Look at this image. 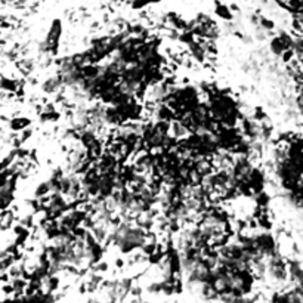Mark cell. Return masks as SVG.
I'll list each match as a JSON object with an SVG mask.
<instances>
[{
    "label": "cell",
    "instance_id": "cell-1",
    "mask_svg": "<svg viewBox=\"0 0 303 303\" xmlns=\"http://www.w3.org/2000/svg\"><path fill=\"white\" fill-rule=\"evenodd\" d=\"M207 102L210 116L216 126L220 127H237L244 113L240 102L231 92L217 89L216 86L204 96Z\"/></svg>",
    "mask_w": 303,
    "mask_h": 303
},
{
    "label": "cell",
    "instance_id": "cell-2",
    "mask_svg": "<svg viewBox=\"0 0 303 303\" xmlns=\"http://www.w3.org/2000/svg\"><path fill=\"white\" fill-rule=\"evenodd\" d=\"M62 34H64V24H62V20L56 18L50 23L49 28H47L46 37L39 46L40 56H47V58L58 56L59 49H61Z\"/></svg>",
    "mask_w": 303,
    "mask_h": 303
},
{
    "label": "cell",
    "instance_id": "cell-3",
    "mask_svg": "<svg viewBox=\"0 0 303 303\" xmlns=\"http://www.w3.org/2000/svg\"><path fill=\"white\" fill-rule=\"evenodd\" d=\"M65 86L62 83V80L59 79V75L55 72L52 75H49L42 82V92L47 96H53V98H61L64 95Z\"/></svg>",
    "mask_w": 303,
    "mask_h": 303
},
{
    "label": "cell",
    "instance_id": "cell-4",
    "mask_svg": "<svg viewBox=\"0 0 303 303\" xmlns=\"http://www.w3.org/2000/svg\"><path fill=\"white\" fill-rule=\"evenodd\" d=\"M21 91V83L12 77H0V92L5 94H18Z\"/></svg>",
    "mask_w": 303,
    "mask_h": 303
},
{
    "label": "cell",
    "instance_id": "cell-5",
    "mask_svg": "<svg viewBox=\"0 0 303 303\" xmlns=\"http://www.w3.org/2000/svg\"><path fill=\"white\" fill-rule=\"evenodd\" d=\"M214 14H216L217 18H220L225 23H231L235 18V14L231 11L230 5H225V3H220V2L214 3Z\"/></svg>",
    "mask_w": 303,
    "mask_h": 303
},
{
    "label": "cell",
    "instance_id": "cell-6",
    "mask_svg": "<svg viewBox=\"0 0 303 303\" xmlns=\"http://www.w3.org/2000/svg\"><path fill=\"white\" fill-rule=\"evenodd\" d=\"M30 126H31V120H30L28 117L17 116L9 120V129H11L12 132H15V133L23 132L25 129H28Z\"/></svg>",
    "mask_w": 303,
    "mask_h": 303
},
{
    "label": "cell",
    "instance_id": "cell-7",
    "mask_svg": "<svg viewBox=\"0 0 303 303\" xmlns=\"http://www.w3.org/2000/svg\"><path fill=\"white\" fill-rule=\"evenodd\" d=\"M163 0H132L130 2V9L133 11H142L148 6H153V5H157Z\"/></svg>",
    "mask_w": 303,
    "mask_h": 303
},
{
    "label": "cell",
    "instance_id": "cell-8",
    "mask_svg": "<svg viewBox=\"0 0 303 303\" xmlns=\"http://www.w3.org/2000/svg\"><path fill=\"white\" fill-rule=\"evenodd\" d=\"M0 169H2V164H0Z\"/></svg>",
    "mask_w": 303,
    "mask_h": 303
}]
</instances>
